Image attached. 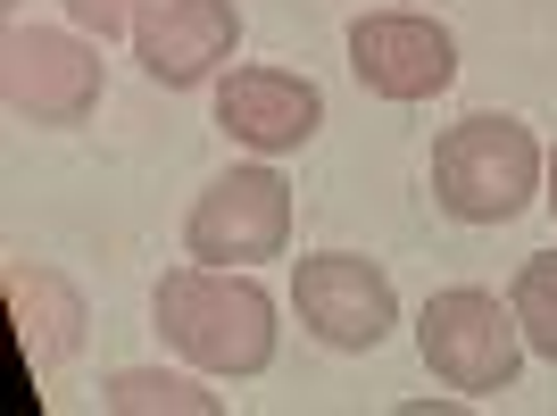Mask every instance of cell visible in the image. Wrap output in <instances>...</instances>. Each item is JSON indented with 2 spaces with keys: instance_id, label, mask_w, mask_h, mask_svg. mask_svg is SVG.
I'll list each match as a JSON object with an SVG mask.
<instances>
[{
  "instance_id": "1",
  "label": "cell",
  "mask_w": 557,
  "mask_h": 416,
  "mask_svg": "<svg viewBox=\"0 0 557 416\" xmlns=\"http://www.w3.org/2000/svg\"><path fill=\"white\" fill-rule=\"evenodd\" d=\"M150 317L159 342L175 358H191L200 375H267L275 367V292L250 267H166L150 283Z\"/></svg>"
},
{
  "instance_id": "2",
  "label": "cell",
  "mask_w": 557,
  "mask_h": 416,
  "mask_svg": "<svg viewBox=\"0 0 557 416\" xmlns=\"http://www.w3.org/2000/svg\"><path fill=\"white\" fill-rule=\"evenodd\" d=\"M541 175H549V150L533 142L524 117H458L442 142H433V200L458 225H508L541 200Z\"/></svg>"
},
{
  "instance_id": "3",
  "label": "cell",
  "mask_w": 557,
  "mask_h": 416,
  "mask_svg": "<svg viewBox=\"0 0 557 416\" xmlns=\"http://www.w3.org/2000/svg\"><path fill=\"white\" fill-rule=\"evenodd\" d=\"M417 350H424V367H433V383H449L458 400H491V392H508L516 367H524V325H516L508 301L458 283V292L424 301Z\"/></svg>"
},
{
  "instance_id": "4",
  "label": "cell",
  "mask_w": 557,
  "mask_h": 416,
  "mask_svg": "<svg viewBox=\"0 0 557 416\" xmlns=\"http://www.w3.org/2000/svg\"><path fill=\"white\" fill-rule=\"evenodd\" d=\"M0 93H9V117L17 125H50L67 134L100 109L109 93V59L84 25H17L9 34V68H0Z\"/></svg>"
},
{
  "instance_id": "5",
  "label": "cell",
  "mask_w": 557,
  "mask_h": 416,
  "mask_svg": "<svg viewBox=\"0 0 557 416\" xmlns=\"http://www.w3.org/2000/svg\"><path fill=\"white\" fill-rule=\"evenodd\" d=\"M292 308H300V325L325 350H342V358L383 350V342H392V325H399L392 276H383L374 258H358V250H308L300 276H292Z\"/></svg>"
},
{
  "instance_id": "6",
  "label": "cell",
  "mask_w": 557,
  "mask_h": 416,
  "mask_svg": "<svg viewBox=\"0 0 557 416\" xmlns=\"http://www.w3.org/2000/svg\"><path fill=\"white\" fill-rule=\"evenodd\" d=\"M283 242H292V184L267 159L216 175L184 217V250L209 267H258V258H283Z\"/></svg>"
},
{
  "instance_id": "7",
  "label": "cell",
  "mask_w": 557,
  "mask_h": 416,
  "mask_svg": "<svg viewBox=\"0 0 557 416\" xmlns=\"http://www.w3.org/2000/svg\"><path fill=\"white\" fill-rule=\"evenodd\" d=\"M349 75L374 100H442L458 84V34L424 9H367L349 25Z\"/></svg>"
},
{
  "instance_id": "8",
  "label": "cell",
  "mask_w": 557,
  "mask_h": 416,
  "mask_svg": "<svg viewBox=\"0 0 557 416\" xmlns=\"http://www.w3.org/2000/svg\"><path fill=\"white\" fill-rule=\"evenodd\" d=\"M233 50H242V9H233V0H150L134 17V59L166 93L216 84Z\"/></svg>"
},
{
  "instance_id": "9",
  "label": "cell",
  "mask_w": 557,
  "mask_h": 416,
  "mask_svg": "<svg viewBox=\"0 0 557 416\" xmlns=\"http://www.w3.org/2000/svg\"><path fill=\"white\" fill-rule=\"evenodd\" d=\"M216 125H225L242 150H258V159H283V150H308V142H317L325 93L292 68H233V75H216Z\"/></svg>"
},
{
  "instance_id": "10",
  "label": "cell",
  "mask_w": 557,
  "mask_h": 416,
  "mask_svg": "<svg viewBox=\"0 0 557 416\" xmlns=\"http://www.w3.org/2000/svg\"><path fill=\"white\" fill-rule=\"evenodd\" d=\"M9 308H17V333H25L34 375H59L75 350H84L92 308H84V292H75L59 267H9Z\"/></svg>"
},
{
  "instance_id": "11",
  "label": "cell",
  "mask_w": 557,
  "mask_h": 416,
  "mask_svg": "<svg viewBox=\"0 0 557 416\" xmlns=\"http://www.w3.org/2000/svg\"><path fill=\"white\" fill-rule=\"evenodd\" d=\"M100 408H109V416H150V408H175V416H216L225 400H216V392H200L191 375H166V367H125V375H109Z\"/></svg>"
},
{
  "instance_id": "12",
  "label": "cell",
  "mask_w": 557,
  "mask_h": 416,
  "mask_svg": "<svg viewBox=\"0 0 557 416\" xmlns=\"http://www.w3.org/2000/svg\"><path fill=\"white\" fill-rule=\"evenodd\" d=\"M508 308H516V325H524V350L557 367V250H541V258H524V267H516Z\"/></svg>"
},
{
  "instance_id": "13",
  "label": "cell",
  "mask_w": 557,
  "mask_h": 416,
  "mask_svg": "<svg viewBox=\"0 0 557 416\" xmlns=\"http://www.w3.org/2000/svg\"><path fill=\"white\" fill-rule=\"evenodd\" d=\"M59 9H67V25H84L92 42H134V17L150 0H59Z\"/></svg>"
},
{
  "instance_id": "14",
  "label": "cell",
  "mask_w": 557,
  "mask_h": 416,
  "mask_svg": "<svg viewBox=\"0 0 557 416\" xmlns=\"http://www.w3.org/2000/svg\"><path fill=\"white\" fill-rule=\"evenodd\" d=\"M541 200H549V217H557V150H549V175H541Z\"/></svg>"
}]
</instances>
